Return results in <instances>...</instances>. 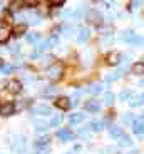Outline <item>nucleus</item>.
I'll return each mask as SVG.
<instances>
[{"label":"nucleus","mask_w":144,"mask_h":154,"mask_svg":"<svg viewBox=\"0 0 144 154\" xmlns=\"http://www.w3.org/2000/svg\"><path fill=\"white\" fill-rule=\"evenodd\" d=\"M67 154H77V152H75V151H72V152H67Z\"/></svg>","instance_id":"nucleus-44"},{"label":"nucleus","mask_w":144,"mask_h":154,"mask_svg":"<svg viewBox=\"0 0 144 154\" xmlns=\"http://www.w3.org/2000/svg\"><path fill=\"white\" fill-rule=\"evenodd\" d=\"M12 149L15 151V152H22V151L25 149V139L17 137L15 141H14V144H12Z\"/></svg>","instance_id":"nucleus-9"},{"label":"nucleus","mask_w":144,"mask_h":154,"mask_svg":"<svg viewBox=\"0 0 144 154\" xmlns=\"http://www.w3.org/2000/svg\"><path fill=\"white\" fill-rule=\"evenodd\" d=\"M0 67H4V62H2V59H0Z\"/></svg>","instance_id":"nucleus-42"},{"label":"nucleus","mask_w":144,"mask_h":154,"mask_svg":"<svg viewBox=\"0 0 144 154\" xmlns=\"http://www.w3.org/2000/svg\"><path fill=\"white\" fill-rule=\"evenodd\" d=\"M117 144H119V147H131L133 146V139L129 137V136L122 134L121 137H119V141H117Z\"/></svg>","instance_id":"nucleus-12"},{"label":"nucleus","mask_w":144,"mask_h":154,"mask_svg":"<svg viewBox=\"0 0 144 154\" xmlns=\"http://www.w3.org/2000/svg\"><path fill=\"white\" fill-rule=\"evenodd\" d=\"M35 112L39 116H49L51 114V107H49V106H37V107H35Z\"/></svg>","instance_id":"nucleus-20"},{"label":"nucleus","mask_w":144,"mask_h":154,"mask_svg":"<svg viewBox=\"0 0 144 154\" xmlns=\"http://www.w3.org/2000/svg\"><path fill=\"white\" fill-rule=\"evenodd\" d=\"M89 129H90V131H94V132H101L102 129H104V122H102V121H94V122L90 124Z\"/></svg>","instance_id":"nucleus-18"},{"label":"nucleus","mask_w":144,"mask_h":154,"mask_svg":"<svg viewBox=\"0 0 144 154\" xmlns=\"http://www.w3.org/2000/svg\"><path fill=\"white\" fill-rule=\"evenodd\" d=\"M60 124H62V116L59 114V116H54V117L51 119V122H49V127H51V126L57 127V126H60Z\"/></svg>","instance_id":"nucleus-25"},{"label":"nucleus","mask_w":144,"mask_h":154,"mask_svg":"<svg viewBox=\"0 0 144 154\" xmlns=\"http://www.w3.org/2000/svg\"><path fill=\"white\" fill-rule=\"evenodd\" d=\"M49 141H51V136H42V137H39L37 141H35V146L37 147H45V146H49Z\"/></svg>","instance_id":"nucleus-15"},{"label":"nucleus","mask_w":144,"mask_h":154,"mask_svg":"<svg viewBox=\"0 0 144 154\" xmlns=\"http://www.w3.org/2000/svg\"><path fill=\"white\" fill-rule=\"evenodd\" d=\"M117 154H137V151L133 149V151H129V152H117Z\"/></svg>","instance_id":"nucleus-40"},{"label":"nucleus","mask_w":144,"mask_h":154,"mask_svg":"<svg viewBox=\"0 0 144 154\" xmlns=\"http://www.w3.org/2000/svg\"><path fill=\"white\" fill-rule=\"evenodd\" d=\"M47 151H49L47 147H39V152L37 154H47Z\"/></svg>","instance_id":"nucleus-39"},{"label":"nucleus","mask_w":144,"mask_h":154,"mask_svg":"<svg viewBox=\"0 0 144 154\" xmlns=\"http://www.w3.org/2000/svg\"><path fill=\"white\" fill-rule=\"evenodd\" d=\"M133 97V91H129V89H124L121 94H119V99L121 100H129Z\"/></svg>","instance_id":"nucleus-26"},{"label":"nucleus","mask_w":144,"mask_h":154,"mask_svg":"<svg viewBox=\"0 0 144 154\" xmlns=\"http://www.w3.org/2000/svg\"><path fill=\"white\" fill-rule=\"evenodd\" d=\"M12 70H14V66H12V64H8V66H4V67H2V74H4V75H8Z\"/></svg>","instance_id":"nucleus-32"},{"label":"nucleus","mask_w":144,"mask_h":154,"mask_svg":"<svg viewBox=\"0 0 144 154\" xmlns=\"http://www.w3.org/2000/svg\"><path fill=\"white\" fill-rule=\"evenodd\" d=\"M142 44H144V42H142Z\"/></svg>","instance_id":"nucleus-47"},{"label":"nucleus","mask_w":144,"mask_h":154,"mask_svg":"<svg viewBox=\"0 0 144 154\" xmlns=\"http://www.w3.org/2000/svg\"><path fill=\"white\" fill-rule=\"evenodd\" d=\"M0 114H4V116H10V114H14V104H5L4 107L0 109Z\"/></svg>","instance_id":"nucleus-24"},{"label":"nucleus","mask_w":144,"mask_h":154,"mask_svg":"<svg viewBox=\"0 0 144 154\" xmlns=\"http://www.w3.org/2000/svg\"><path fill=\"white\" fill-rule=\"evenodd\" d=\"M35 131H37V132H45V131H49V124L37 122V124H35Z\"/></svg>","instance_id":"nucleus-29"},{"label":"nucleus","mask_w":144,"mask_h":154,"mask_svg":"<svg viewBox=\"0 0 144 154\" xmlns=\"http://www.w3.org/2000/svg\"><path fill=\"white\" fill-rule=\"evenodd\" d=\"M114 99H116V96H114L112 92H106L104 96H102V102H104L106 106H111L114 102Z\"/></svg>","instance_id":"nucleus-19"},{"label":"nucleus","mask_w":144,"mask_h":154,"mask_svg":"<svg viewBox=\"0 0 144 154\" xmlns=\"http://www.w3.org/2000/svg\"><path fill=\"white\" fill-rule=\"evenodd\" d=\"M133 131L136 132V134H139V136L144 134V117H142V116H139V117H136V119H134Z\"/></svg>","instance_id":"nucleus-5"},{"label":"nucleus","mask_w":144,"mask_h":154,"mask_svg":"<svg viewBox=\"0 0 144 154\" xmlns=\"http://www.w3.org/2000/svg\"><path fill=\"white\" fill-rule=\"evenodd\" d=\"M17 50H19V45H12L10 47V52H17Z\"/></svg>","instance_id":"nucleus-41"},{"label":"nucleus","mask_w":144,"mask_h":154,"mask_svg":"<svg viewBox=\"0 0 144 154\" xmlns=\"http://www.w3.org/2000/svg\"><path fill=\"white\" fill-rule=\"evenodd\" d=\"M139 85H144V79H142V81H141V82H139Z\"/></svg>","instance_id":"nucleus-43"},{"label":"nucleus","mask_w":144,"mask_h":154,"mask_svg":"<svg viewBox=\"0 0 144 154\" xmlns=\"http://www.w3.org/2000/svg\"><path fill=\"white\" fill-rule=\"evenodd\" d=\"M142 136H144V134H142Z\"/></svg>","instance_id":"nucleus-46"},{"label":"nucleus","mask_w":144,"mask_h":154,"mask_svg":"<svg viewBox=\"0 0 144 154\" xmlns=\"http://www.w3.org/2000/svg\"><path fill=\"white\" fill-rule=\"evenodd\" d=\"M23 32H25V27H23V25H17V27H15V30H14V35L20 37V35H22Z\"/></svg>","instance_id":"nucleus-31"},{"label":"nucleus","mask_w":144,"mask_h":154,"mask_svg":"<svg viewBox=\"0 0 144 154\" xmlns=\"http://www.w3.org/2000/svg\"><path fill=\"white\" fill-rule=\"evenodd\" d=\"M84 12H86V8H84V7H79L77 10H72V17H74L75 20H79L82 15H84Z\"/></svg>","instance_id":"nucleus-28"},{"label":"nucleus","mask_w":144,"mask_h":154,"mask_svg":"<svg viewBox=\"0 0 144 154\" xmlns=\"http://www.w3.org/2000/svg\"><path fill=\"white\" fill-rule=\"evenodd\" d=\"M72 34H74V29L72 27H64V35L66 37H72Z\"/></svg>","instance_id":"nucleus-33"},{"label":"nucleus","mask_w":144,"mask_h":154,"mask_svg":"<svg viewBox=\"0 0 144 154\" xmlns=\"http://www.w3.org/2000/svg\"><path fill=\"white\" fill-rule=\"evenodd\" d=\"M84 117H86V116L82 114V112H77V114H72V116L69 117L70 126H77L79 122H82V121H84Z\"/></svg>","instance_id":"nucleus-11"},{"label":"nucleus","mask_w":144,"mask_h":154,"mask_svg":"<svg viewBox=\"0 0 144 154\" xmlns=\"http://www.w3.org/2000/svg\"><path fill=\"white\" fill-rule=\"evenodd\" d=\"M119 62H121V59H119L117 54H109V57H107V64L109 66H117Z\"/></svg>","instance_id":"nucleus-22"},{"label":"nucleus","mask_w":144,"mask_h":154,"mask_svg":"<svg viewBox=\"0 0 144 154\" xmlns=\"http://www.w3.org/2000/svg\"><path fill=\"white\" fill-rule=\"evenodd\" d=\"M124 72H126V69H119V70H116L114 74H109V75H106V82H112V81H117L121 75H124Z\"/></svg>","instance_id":"nucleus-13"},{"label":"nucleus","mask_w":144,"mask_h":154,"mask_svg":"<svg viewBox=\"0 0 144 154\" xmlns=\"http://www.w3.org/2000/svg\"><path fill=\"white\" fill-rule=\"evenodd\" d=\"M55 106H57L59 109H62V111H67V109L70 107L69 97H57V99H55Z\"/></svg>","instance_id":"nucleus-8"},{"label":"nucleus","mask_w":144,"mask_h":154,"mask_svg":"<svg viewBox=\"0 0 144 154\" xmlns=\"http://www.w3.org/2000/svg\"><path fill=\"white\" fill-rule=\"evenodd\" d=\"M131 70H133V74L141 75V74H144V64H142V62H136V64H133Z\"/></svg>","instance_id":"nucleus-16"},{"label":"nucleus","mask_w":144,"mask_h":154,"mask_svg":"<svg viewBox=\"0 0 144 154\" xmlns=\"http://www.w3.org/2000/svg\"><path fill=\"white\" fill-rule=\"evenodd\" d=\"M121 38L124 42H127L129 45H139V44L144 42V38L139 37V35H136V32H133V30H124L121 35Z\"/></svg>","instance_id":"nucleus-1"},{"label":"nucleus","mask_w":144,"mask_h":154,"mask_svg":"<svg viewBox=\"0 0 144 154\" xmlns=\"http://www.w3.org/2000/svg\"><path fill=\"white\" fill-rule=\"evenodd\" d=\"M0 8H2V2H0Z\"/></svg>","instance_id":"nucleus-45"},{"label":"nucleus","mask_w":144,"mask_h":154,"mask_svg":"<svg viewBox=\"0 0 144 154\" xmlns=\"http://www.w3.org/2000/svg\"><path fill=\"white\" fill-rule=\"evenodd\" d=\"M8 37H10V30L7 27H0V44L8 42Z\"/></svg>","instance_id":"nucleus-14"},{"label":"nucleus","mask_w":144,"mask_h":154,"mask_svg":"<svg viewBox=\"0 0 144 154\" xmlns=\"http://www.w3.org/2000/svg\"><path fill=\"white\" fill-rule=\"evenodd\" d=\"M141 104H144V94L137 96L136 99H133L131 102H129V106H131V107H137V106H141Z\"/></svg>","instance_id":"nucleus-23"},{"label":"nucleus","mask_w":144,"mask_h":154,"mask_svg":"<svg viewBox=\"0 0 144 154\" xmlns=\"http://www.w3.org/2000/svg\"><path fill=\"white\" fill-rule=\"evenodd\" d=\"M49 5H52V7H59V5H64V0H54V2H51Z\"/></svg>","instance_id":"nucleus-35"},{"label":"nucleus","mask_w":144,"mask_h":154,"mask_svg":"<svg viewBox=\"0 0 144 154\" xmlns=\"http://www.w3.org/2000/svg\"><path fill=\"white\" fill-rule=\"evenodd\" d=\"M87 92H90V94H99V92H102V85H99V84H92L89 89H87Z\"/></svg>","instance_id":"nucleus-27"},{"label":"nucleus","mask_w":144,"mask_h":154,"mask_svg":"<svg viewBox=\"0 0 144 154\" xmlns=\"http://www.w3.org/2000/svg\"><path fill=\"white\" fill-rule=\"evenodd\" d=\"M131 8H137V7H141V5H142V2H139V0H136V2H131Z\"/></svg>","instance_id":"nucleus-36"},{"label":"nucleus","mask_w":144,"mask_h":154,"mask_svg":"<svg viewBox=\"0 0 144 154\" xmlns=\"http://www.w3.org/2000/svg\"><path fill=\"white\" fill-rule=\"evenodd\" d=\"M60 75H62V66H60V64H54V66L49 67V79L55 81V79H59Z\"/></svg>","instance_id":"nucleus-4"},{"label":"nucleus","mask_w":144,"mask_h":154,"mask_svg":"<svg viewBox=\"0 0 144 154\" xmlns=\"http://www.w3.org/2000/svg\"><path fill=\"white\" fill-rule=\"evenodd\" d=\"M7 91L10 94H19L20 91H22V84H20L19 81H15V79H14V81H10L7 84Z\"/></svg>","instance_id":"nucleus-7"},{"label":"nucleus","mask_w":144,"mask_h":154,"mask_svg":"<svg viewBox=\"0 0 144 154\" xmlns=\"http://www.w3.org/2000/svg\"><path fill=\"white\" fill-rule=\"evenodd\" d=\"M40 55V52L39 50H34V52H30V59H37Z\"/></svg>","instance_id":"nucleus-38"},{"label":"nucleus","mask_w":144,"mask_h":154,"mask_svg":"<svg viewBox=\"0 0 144 154\" xmlns=\"http://www.w3.org/2000/svg\"><path fill=\"white\" fill-rule=\"evenodd\" d=\"M49 47H51V45H49V40H42V42H39V44H37V50H39V52H40V50L49 49Z\"/></svg>","instance_id":"nucleus-30"},{"label":"nucleus","mask_w":144,"mask_h":154,"mask_svg":"<svg viewBox=\"0 0 144 154\" xmlns=\"http://www.w3.org/2000/svg\"><path fill=\"white\" fill-rule=\"evenodd\" d=\"M57 44H59V38L57 37H52L51 40H49V45H51V47L52 45H57Z\"/></svg>","instance_id":"nucleus-37"},{"label":"nucleus","mask_w":144,"mask_h":154,"mask_svg":"<svg viewBox=\"0 0 144 154\" xmlns=\"http://www.w3.org/2000/svg\"><path fill=\"white\" fill-rule=\"evenodd\" d=\"M86 20L90 25H101L102 23V14L99 10H89L86 14Z\"/></svg>","instance_id":"nucleus-2"},{"label":"nucleus","mask_w":144,"mask_h":154,"mask_svg":"<svg viewBox=\"0 0 144 154\" xmlns=\"http://www.w3.org/2000/svg\"><path fill=\"white\" fill-rule=\"evenodd\" d=\"M89 35H90L89 29H81V30H79V35H77V42L79 44L87 42V40H89Z\"/></svg>","instance_id":"nucleus-10"},{"label":"nucleus","mask_w":144,"mask_h":154,"mask_svg":"<svg viewBox=\"0 0 144 154\" xmlns=\"http://www.w3.org/2000/svg\"><path fill=\"white\" fill-rule=\"evenodd\" d=\"M109 132H111L112 137H117V139L122 136V131H121V127H119V126H111L109 127Z\"/></svg>","instance_id":"nucleus-21"},{"label":"nucleus","mask_w":144,"mask_h":154,"mask_svg":"<svg viewBox=\"0 0 144 154\" xmlns=\"http://www.w3.org/2000/svg\"><path fill=\"white\" fill-rule=\"evenodd\" d=\"M55 137H57L60 143H67V141H70V139H74V134H72L70 129L62 127V129H59V131L55 132Z\"/></svg>","instance_id":"nucleus-3"},{"label":"nucleus","mask_w":144,"mask_h":154,"mask_svg":"<svg viewBox=\"0 0 144 154\" xmlns=\"http://www.w3.org/2000/svg\"><path fill=\"white\" fill-rule=\"evenodd\" d=\"M30 44H39L40 42V34L39 32H32V34H27V37H25Z\"/></svg>","instance_id":"nucleus-17"},{"label":"nucleus","mask_w":144,"mask_h":154,"mask_svg":"<svg viewBox=\"0 0 144 154\" xmlns=\"http://www.w3.org/2000/svg\"><path fill=\"white\" fill-rule=\"evenodd\" d=\"M84 109H86L87 112H99V109H101V102L96 99H90L86 102V106H84Z\"/></svg>","instance_id":"nucleus-6"},{"label":"nucleus","mask_w":144,"mask_h":154,"mask_svg":"<svg viewBox=\"0 0 144 154\" xmlns=\"http://www.w3.org/2000/svg\"><path fill=\"white\" fill-rule=\"evenodd\" d=\"M124 122H134V116L133 114H126L124 116Z\"/></svg>","instance_id":"nucleus-34"}]
</instances>
